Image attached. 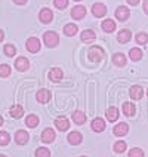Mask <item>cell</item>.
<instances>
[{
	"label": "cell",
	"mask_w": 148,
	"mask_h": 157,
	"mask_svg": "<svg viewBox=\"0 0 148 157\" xmlns=\"http://www.w3.org/2000/svg\"><path fill=\"white\" fill-rule=\"evenodd\" d=\"M78 31V28L76 24H67V25L64 27V34L68 36V37H73V36H76Z\"/></svg>",
	"instance_id": "obj_24"
},
{
	"label": "cell",
	"mask_w": 148,
	"mask_h": 157,
	"mask_svg": "<svg viewBox=\"0 0 148 157\" xmlns=\"http://www.w3.org/2000/svg\"><path fill=\"white\" fill-rule=\"evenodd\" d=\"M129 58H131L132 61H139L141 58H142V51L138 49V48H132L131 51H129Z\"/></svg>",
	"instance_id": "obj_26"
},
{
	"label": "cell",
	"mask_w": 148,
	"mask_h": 157,
	"mask_svg": "<svg viewBox=\"0 0 148 157\" xmlns=\"http://www.w3.org/2000/svg\"><path fill=\"white\" fill-rule=\"evenodd\" d=\"M0 126H3V117L0 116Z\"/></svg>",
	"instance_id": "obj_41"
},
{
	"label": "cell",
	"mask_w": 148,
	"mask_h": 157,
	"mask_svg": "<svg viewBox=\"0 0 148 157\" xmlns=\"http://www.w3.org/2000/svg\"><path fill=\"white\" fill-rule=\"evenodd\" d=\"M142 95H144V90H142V87L138 86V85H135V86L131 87V96L132 99H141L142 98Z\"/></svg>",
	"instance_id": "obj_23"
},
{
	"label": "cell",
	"mask_w": 148,
	"mask_h": 157,
	"mask_svg": "<svg viewBox=\"0 0 148 157\" xmlns=\"http://www.w3.org/2000/svg\"><path fill=\"white\" fill-rule=\"evenodd\" d=\"M3 39H5V33L0 30V42H3Z\"/></svg>",
	"instance_id": "obj_40"
},
{
	"label": "cell",
	"mask_w": 148,
	"mask_h": 157,
	"mask_svg": "<svg viewBox=\"0 0 148 157\" xmlns=\"http://www.w3.org/2000/svg\"><path fill=\"white\" fill-rule=\"evenodd\" d=\"M129 17H131L129 8H126V6H119V8H117V10H116V18H117L119 21H126Z\"/></svg>",
	"instance_id": "obj_8"
},
{
	"label": "cell",
	"mask_w": 148,
	"mask_h": 157,
	"mask_svg": "<svg viewBox=\"0 0 148 157\" xmlns=\"http://www.w3.org/2000/svg\"><path fill=\"white\" fill-rule=\"evenodd\" d=\"M86 17V8L85 6H80V5H77V6H74V8L71 9V18L73 19H83V18Z\"/></svg>",
	"instance_id": "obj_4"
},
{
	"label": "cell",
	"mask_w": 148,
	"mask_h": 157,
	"mask_svg": "<svg viewBox=\"0 0 148 157\" xmlns=\"http://www.w3.org/2000/svg\"><path fill=\"white\" fill-rule=\"evenodd\" d=\"M80 39H82L83 43H92V42H95L96 34L95 31H92V30H85V31H82Z\"/></svg>",
	"instance_id": "obj_10"
},
{
	"label": "cell",
	"mask_w": 148,
	"mask_h": 157,
	"mask_svg": "<svg viewBox=\"0 0 148 157\" xmlns=\"http://www.w3.org/2000/svg\"><path fill=\"white\" fill-rule=\"evenodd\" d=\"M28 67H30V61H28L27 58H24V56L17 58V61H15V68H17L18 71H27Z\"/></svg>",
	"instance_id": "obj_14"
},
{
	"label": "cell",
	"mask_w": 148,
	"mask_h": 157,
	"mask_svg": "<svg viewBox=\"0 0 148 157\" xmlns=\"http://www.w3.org/2000/svg\"><path fill=\"white\" fill-rule=\"evenodd\" d=\"M113 62H114V65H117V67H124L126 65V55H123L120 52L114 53Z\"/></svg>",
	"instance_id": "obj_20"
},
{
	"label": "cell",
	"mask_w": 148,
	"mask_h": 157,
	"mask_svg": "<svg viewBox=\"0 0 148 157\" xmlns=\"http://www.w3.org/2000/svg\"><path fill=\"white\" fill-rule=\"evenodd\" d=\"M135 111H136L135 104H132V102H123V113H124V116L133 117V116H135Z\"/></svg>",
	"instance_id": "obj_19"
},
{
	"label": "cell",
	"mask_w": 148,
	"mask_h": 157,
	"mask_svg": "<svg viewBox=\"0 0 148 157\" xmlns=\"http://www.w3.org/2000/svg\"><path fill=\"white\" fill-rule=\"evenodd\" d=\"M10 74V67L8 64H2L0 65V77H8Z\"/></svg>",
	"instance_id": "obj_34"
},
{
	"label": "cell",
	"mask_w": 148,
	"mask_h": 157,
	"mask_svg": "<svg viewBox=\"0 0 148 157\" xmlns=\"http://www.w3.org/2000/svg\"><path fill=\"white\" fill-rule=\"evenodd\" d=\"M3 51H5V55H6V56H10V58L15 56V53H17V49H15L13 44H5Z\"/></svg>",
	"instance_id": "obj_30"
},
{
	"label": "cell",
	"mask_w": 148,
	"mask_h": 157,
	"mask_svg": "<svg viewBox=\"0 0 148 157\" xmlns=\"http://www.w3.org/2000/svg\"><path fill=\"white\" fill-rule=\"evenodd\" d=\"M53 5L56 9H65L68 6V0H53Z\"/></svg>",
	"instance_id": "obj_36"
},
{
	"label": "cell",
	"mask_w": 148,
	"mask_h": 157,
	"mask_svg": "<svg viewBox=\"0 0 148 157\" xmlns=\"http://www.w3.org/2000/svg\"><path fill=\"white\" fill-rule=\"evenodd\" d=\"M90 128H92L93 132H102V131H105V122L101 119V117H96V119L92 120Z\"/></svg>",
	"instance_id": "obj_15"
},
{
	"label": "cell",
	"mask_w": 148,
	"mask_h": 157,
	"mask_svg": "<svg viewBox=\"0 0 148 157\" xmlns=\"http://www.w3.org/2000/svg\"><path fill=\"white\" fill-rule=\"evenodd\" d=\"M136 43L138 44H147L148 43V34L147 33H138L136 37H135Z\"/></svg>",
	"instance_id": "obj_32"
},
{
	"label": "cell",
	"mask_w": 148,
	"mask_h": 157,
	"mask_svg": "<svg viewBox=\"0 0 148 157\" xmlns=\"http://www.w3.org/2000/svg\"><path fill=\"white\" fill-rule=\"evenodd\" d=\"M147 95H148V89H147Z\"/></svg>",
	"instance_id": "obj_43"
},
{
	"label": "cell",
	"mask_w": 148,
	"mask_h": 157,
	"mask_svg": "<svg viewBox=\"0 0 148 157\" xmlns=\"http://www.w3.org/2000/svg\"><path fill=\"white\" fill-rule=\"evenodd\" d=\"M9 141H10V136L8 132L0 131V145H8Z\"/></svg>",
	"instance_id": "obj_33"
},
{
	"label": "cell",
	"mask_w": 148,
	"mask_h": 157,
	"mask_svg": "<svg viewBox=\"0 0 148 157\" xmlns=\"http://www.w3.org/2000/svg\"><path fill=\"white\" fill-rule=\"evenodd\" d=\"M28 138H30V135L27 133V131H17L15 133V142L18 145H25L28 142Z\"/></svg>",
	"instance_id": "obj_12"
},
{
	"label": "cell",
	"mask_w": 148,
	"mask_h": 157,
	"mask_svg": "<svg viewBox=\"0 0 148 157\" xmlns=\"http://www.w3.org/2000/svg\"><path fill=\"white\" fill-rule=\"evenodd\" d=\"M28 0H13V3H17V5H25Z\"/></svg>",
	"instance_id": "obj_39"
},
{
	"label": "cell",
	"mask_w": 148,
	"mask_h": 157,
	"mask_svg": "<svg viewBox=\"0 0 148 157\" xmlns=\"http://www.w3.org/2000/svg\"><path fill=\"white\" fill-rule=\"evenodd\" d=\"M82 157H86V156H82Z\"/></svg>",
	"instance_id": "obj_45"
},
{
	"label": "cell",
	"mask_w": 148,
	"mask_h": 157,
	"mask_svg": "<svg viewBox=\"0 0 148 157\" xmlns=\"http://www.w3.org/2000/svg\"><path fill=\"white\" fill-rule=\"evenodd\" d=\"M22 114H24V108L21 107V105H13L12 108H10V116L13 117V119H21L22 117Z\"/></svg>",
	"instance_id": "obj_25"
},
{
	"label": "cell",
	"mask_w": 148,
	"mask_h": 157,
	"mask_svg": "<svg viewBox=\"0 0 148 157\" xmlns=\"http://www.w3.org/2000/svg\"><path fill=\"white\" fill-rule=\"evenodd\" d=\"M36 157H51V151L46 147H39L36 150Z\"/></svg>",
	"instance_id": "obj_29"
},
{
	"label": "cell",
	"mask_w": 148,
	"mask_h": 157,
	"mask_svg": "<svg viewBox=\"0 0 148 157\" xmlns=\"http://www.w3.org/2000/svg\"><path fill=\"white\" fill-rule=\"evenodd\" d=\"M67 138H68V142H70L71 145H78V144L82 142V140H83V136H82V133H78L77 131L70 132Z\"/></svg>",
	"instance_id": "obj_17"
},
{
	"label": "cell",
	"mask_w": 148,
	"mask_h": 157,
	"mask_svg": "<svg viewBox=\"0 0 148 157\" xmlns=\"http://www.w3.org/2000/svg\"><path fill=\"white\" fill-rule=\"evenodd\" d=\"M62 76H64V73H62L61 68H52V70L49 71V78L52 80V82H59L62 78Z\"/></svg>",
	"instance_id": "obj_22"
},
{
	"label": "cell",
	"mask_w": 148,
	"mask_h": 157,
	"mask_svg": "<svg viewBox=\"0 0 148 157\" xmlns=\"http://www.w3.org/2000/svg\"><path fill=\"white\" fill-rule=\"evenodd\" d=\"M25 124L28 126V128H36L37 124H39V117L36 116V114H30V116H27L25 119Z\"/></svg>",
	"instance_id": "obj_27"
},
{
	"label": "cell",
	"mask_w": 148,
	"mask_h": 157,
	"mask_svg": "<svg viewBox=\"0 0 148 157\" xmlns=\"http://www.w3.org/2000/svg\"><path fill=\"white\" fill-rule=\"evenodd\" d=\"M55 126L58 131L65 132L70 129V120L67 117H58V119H55Z\"/></svg>",
	"instance_id": "obj_6"
},
{
	"label": "cell",
	"mask_w": 148,
	"mask_h": 157,
	"mask_svg": "<svg viewBox=\"0 0 148 157\" xmlns=\"http://www.w3.org/2000/svg\"><path fill=\"white\" fill-rule=\"evenodd\" d=\"M36 98H37V101H39L40 104H46V102H49V99H51V92H49L47 89H40V90L36 94Z\"/></svg>",
	"instance_id": "obj_13"
},
{
	"label": "cell",
	"mask_w": 148,
	"mask_h": 157,
	"mask_svg": "<svg viewBox=\"0 0 148 157\" xmlns=\"http://www.w3.org/2000/svg\"><path fill=\"white\" fill-rule=\"evenodd\" d=\"M0 157H6V156H3V154H0Z\"/></svg>",
	"instance_id": "obj_42"
},
{
	"label": "cell",
	"mask_w": 148,
	"mask_h": 157,
	"mask_svg": "<svg viewBox=\"0 0 148 157\" xmlns=\"http://www.w3.org/2000/svg\"><path fill=\"white\" fill-rule=\"evenodd\" d=\"M101 27H102V30H104L105 33H113L114 30H116V22H114V19L108 18V19H104V21H102Z\"/></svg>",
	"instance_id": "obj_18"
},
{
	"label": "cell",
	"mask_w": 148,
	"mask_h": 157,
	"mask_svg": "<svg viewBox=\"0 0 148 157\" xmlns=\"http://www.w3.org/2000/svg\"><path fill=\"white\" fill-rule=\"evenodd\" d=\"M43 43L47 48H55L59 43V36L56 34L55 31H46L43 34Z\"/></svg>",
	"instance_id": "obj_1"
},
{
	"label": "cell",
	"mask_w": 148,
	"mask_h": 157,
	"mask_svg": "<svg viewBox=\"0 0 148 157\" xmlns=\"http://www.w3.org/2000/svg\"><path fill=\"white\" fill-rule=\"evenodd\" d=\"M27 51L31 53H36L40 51V40L37 39V37H30L28 40H27Z\"/></svg>",
	"instance_id": "obj_3"
},
{
	"label": "cell",
	"mask_w": 148,
	"mask_h": 157,
	"mask_svg": "<svg viewBox=\"0 0 148 157\" xmlns=\"http://www.w3.org/2000/svg\"><path fill=\"white\" fill-rule=\"evenodd\" d=\"M139 2H141V0H127V3H129V5H132V6H135V5H138Z\"/></svg>",
	"instance_id": "obj_38"
},
{
	"label": "cell",
	"mask_w": 148,
	"mask_h": 157,
	"mask_svg": "<svg viewBox=\"0 0 148 157\" xmlns=\"http://www.w3.org/2000/svg\"><path fill=\"white\" fill-rule=\"evenodd\" d=\"M127 132H129V124L127 123H119L113 129V133L116 136H124Z\"/></svg>",
	"instance_id": "obj_11"
},
{
	"label": "cell",
	"mask_w": 148,
	"mask_h": 157,
	"mask_svg": "<svg viewBox=\"0 0 148 157\" xmlns=\"http://www.w3.org/2000/svg\"><path fill=\"white\" fill-rule=\"evenodd\" d=\"M73 122L76 123V124H83V123L86 122V116L82 113V111H76V113L73 114Z\"/></svg>",
	"instance_id": "obj_28"
},
{
	"label": "cell",
	"mask_w": 148,
	"mask_h": 157,
	"mask_svg": "<svg viewBox=\"0 0 148 157\" xmlns=\"http://www.w3.org/2000/svg\"><path fill=\"white\" fill-rule=\"evenodd\" d=\"M144 12L148 15V0H144Z\"/></svg>",
	"instance_id": "obj_37"
},
{
	"label": "cell",
	"mask_w": 148,
	"mask_h": 157,
	"mask_svg": "<svg viewBox=\"0 0 148 157\" xmlns=\"http://www.w3.org/2000/svg\"><path fill=\"white\" fill-rule=\"evenodd\" d=\"M129 157H144V151L139 147H135V148L129 150Z\"/></svg>",
	"instance_id": "obj_35"
},
{
	"label": "cell",
	"mask_w": 148,
	"mask_h": 157,
	"mask_svg": "<svg viewBox=\"0 0 148 157\" xmlns=\"http://www.w3.org/2000/svg\"><path fill=\"white\" fill-rule=\"evenodd\" d=\"M126 148H127V145H126L124 141H117V142L114 144V151H116V153H124Z\"/></svg>",
	"instance_id": "obj_31"
},
{
	"label": "cell",
	"mask_w": 148,
	"mask_h": 157,
	"mask_svg": "<svg viewBox=\"0 0 148 157\" xmlns=\"http://www.w3.org/2000/svg\"><path fill=\"white\" fill-rule=\"evenodd\" d=\"M55 138H56V136H55V131H53V129H51V128L44 129V131L42 132V135H40V140L43 141V142H46V144L53 142V140H55Z\"/></svg>",
	"instance_id": "obj_9"
},
{
	"label": "cell",
	"mask_w": 148,
	"mask_h": 157,
	"mask_svg": "<svg viewBox=\"0 0 148 157\" xmlns=\"http://www.w3.org/2000/svg\"><path fill=\"white\" fill-rule=\"evenodd\" d=\"M76 2H80V0H76Z\"/></svg>",
	"instance_id": "obj_44"
},
{
	"label": "cell",
	"mask_w": 148,
	"mask_h": 157,
	"mask_svg": "<svg viewBox=\"0 0 148 157\" xmlns=\"http://www.w3.org/2000/svg\"><path fill=\"white\" fill-rule=\"evenodd\" d=\"M132 39V33L129 30H126V28H123L122 31H119V34H117V40H119V43H127L129 40Z\"/></svg>",
	"instance_id": "obj_16"
},
{
	"label": "cell",
	"mask_w": 148,
	"mask_h": 157,
	"mask_svg": "<svg viewBox=\"0 0 148 157\" xmlns=\"http://www.w3.org/2000/svg\"><path fill=\"white\" fill-rule=\"evenodd\" d=\"M39 19H40L43 24H49V22L53 19L52 10H51V9H47V8H43L40 12H39Z\"/></svg>",
	"instance_id": "obj_5"
},
{
	"label": "cell",
	"mask_w": 148,
	"mask_h": 157,
	"mask_svg": "<svg viewBox=\"0 0 148 157\" xmlns=\"http://www.w3.org/2000/svg\"><path fill=\"white\" fill-rule=\"evenodd\" d=\"M107 13V6L102 3H95L92 6V15L96 18H102Z\"/></svg>",
	"instance_id": "obj_7"
},
{
	"label": "cell",
	"mask_w": 148,
	"mask_h": 157,
	"mask_svg": "<svg viewBox=\"0 0 148 157\" xmlns=\"http://www.w3.org/2000/svg\"><path fill=\"white\" fill-rule=\"evenodd\" d=\"M87 53H89V61L92 62H99L104 58V51L99 46H92Z\"/></svg>",
	"instance_id": "obj_2"
},
{
	"label": "cell",
	"mask_w": 148,
	"mask_h": 157,
	"mask_svg": "<svg viewBox=\"0 0 148 157\" xmlns=\"http://www.w3.org/2000/svg\"><path fill=\"white\" fill-rule=\"evenodd\" d=\"M119 119V108L117 107H110L108 110H107V120H110V122H116Z\"/></svg>",
	"instance_id": "obj_21"
}]
</instances>
